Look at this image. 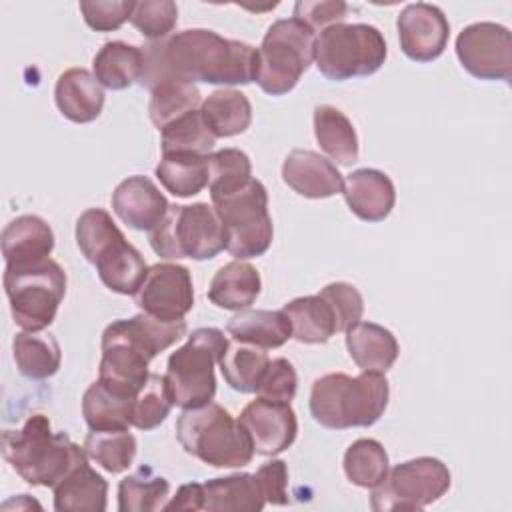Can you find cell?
<instances>
[{"label": "cell", "mask_w": 512, "mask_h": 512, "mask_svg": "<svg viewBox=\"0 0 512 512\" xmlns=\"http://www.w3.org/2000/svg\"><path fill=\"white\" fill-rule=\"evenodd\" d=\"M314 136L320 148L342 166H350L358 160V136L350 118L330 104L314 108Z\"/></svg>", "instance_id": "cell-30"}, {"label": "cell", "mask_w": 512, "mask_h": 512, "mask_svg": "<svg viewBox=\"0 0 512 512\" xmlns=\"http://www.w3.org/2000/svg\"><path fill=\"white\" fill-rule=\"evenodd\" d=\"M456 56L474 78L508 82L512 76V34L496 22H474L456 36Z\"/></svg>", "instance_id": "cell-14"}, {"label": "cell", "mask_w": 512, "mask_h": 512, "mask_svg": "<svg viewBox=\"0 0 512 512\" xmlns=\"http://www.w3.org/2000/svg\"><path fill=\"white\" fill-rule=\"evenodd\" d=\"M2 456L24 482L46 488H54L88 458L66 432H54L44 414H32L18 428L4 430Z\"/></svg>", "instance_id": "cell-3"}, {"label": "cell", "mask_w": 512, "mask_h": 512, "mask_svg": "<svg viewBox=\"0 0 512 512\" xmlns=\"http://www.w3.org/2000/svg\"><path fill=\"white\" fill-rule=\"evenodd\" d=\"M2 280L10 314L22 330L42 332L54 322L66 294V272L56 260L6 266Z\"/></svg>", "instance_id": "cell-9"}, {"label": "cell", "mask_w": 512, "mask_h": 512, "mask_svg": "<svg viewBox=\"0 0 512 512\" xmlns=\"http://www.w3.org/2000/svg\"><path fill=\"white\" fill-rule=\"evenodd\" d=\"M170 204L148 176H128L112 192V210L128 226L150 232L166 216Z\"/></svg>", "instance_id": "cell-18"}, {"label": "cell", "mask_w": 512, "mask_h": 512, "mask_svg": "<svg viewBox=\"0 0 512 512\" xmlns=\"http://www.w3.org/2000/svg\"><path fill=\"white\" fill-rule=\"evenodd\" d=\"M134 398L122 396L100 380L92 382L82 396V416L90 430H126L132 426Z\"/></svg>", "instance_id": "cell-34"}, {"label": "cell", "mask_w": 512, "mask_h": 512, "mask_svg": "<svg viewBox=\"0 0 512 512\" xmlns=\"http://www.w3.org/2000/svg\"><path fill=\"white\" fill-rule=\"evenodd\" d=\"M388 48L382 32L372 24H334L316 36L314 62L322 76L334 82L378 72Z\"/></svg>", "instance_id": "cell-10"}, {"label": "cell", "mask_w": 512, "mask_h": 512, "mask_svg": "<svg viewBox=\"0 0 512 512\" xmlns=\"http://www.w3.org/2000/svg\"><path fill=\"white\" fill-rule=\"evenodd\" d=\"M256 482L266 504L286 506L288 496V466L284 460H268L256 470Z\"/></svg>", "instance_id": "cell-48"}, {"label": "cell", "mask_w": 512, "mask_h": 512, "mask_svg": "<svg viewBox=\"0 0 512 512\" xmlns=\"http://www.w3.org/2000/svg\"><path fill=\"white\" fill-rule=\"evenodd\" d=\"M398 40L402 52L414 62H432L442 56L450 24L444 12L428 2H414L404 6L396 20Z\"/></svg>", "instance_id": "cell-17"}, {"label": "cell", "mask_w": 512, "mask_h": 512, "mask_svg": "<svg viewBox=\"0 0 512 512\" xmlns=\"http://www.w3.org/2000/svg\"><path fill=\"white\" fill-rule=\"evenodd\" d=\"M200 114L214 138H232L250 126L252 104L244 92L220 88L202 100Z\"/></svg>", "instance_id": "cell-29"}, {"label": "cell", "mask_w": 512, "mask_h": 512, "mask_svg": "<svg viewBox=\"0 0 512 512\" xmlns=\"http://www.w3.org/2000/svg\"><path fill=\"white\" fill-rule=\"evenodd\" d=\"M346 348L360 370L386 372L400 354L396 336L374 322H356L346 330Z\"/></svg>", "instance_id": "cell-24"}, {"label": "cell", "mask_w": 512, "mask_h": 512, "mask_svg": "<svg viewBox=\"0 0 512 512\" xmlns=\"http://www.w3.org/2000/svg\"><path fill=\"white\" fill-rule=\"evenodd\" d=\"M170 494V482L154 474L150 466H140L136 472L124 476L118 484L120 512H154L164 506Z\"/></svg>", "instance_id": "cell-36"}, {"label": "cell", "mask_w": 512, "mask_h": 512, "mask_svg": "<svg viewBox=\"0 0 512 512\" xmlns=\"http://www.w3.org/2000/svg\"><path fill=\"white\" fill-rule=\"evenodd\" d=\"M292 326V338L302 344H324L336 334V320L328 302L320 296H300L282 306Z\"/></svg>", "instance_id": "cell-32"}, {"label": "cell", "mask_w": 512, "mask_h": 512, "mask_svg": "<svg viewBox=\"0 0 512 512\" xmlns=\"http://www.w3.org/2000/svg\"><path fill=\"white\" fill-rule=\"evenodd\" d=\"M344 200L352 214L364 222H382L396 204L392 180L376 168H358L350 172L342 186Z\"/></svg>", "instance_id": "cell-20"}, {"label": "cell", "mask_w": 512, "mask_h": 512, "mask_svg": "<svg viewBox=\"0 0 512 512\" xmlns=\"http://www.w3.org/2000/svg\"><path fill=\"white\" fill-rule=\"evenodd\" d=\"M450 488L448 466L432 456H420L388 468L380 484L372 488L370 506L376 512L420 510Z\"/></svg>", "instance_id": "cell-13"}, {"label": "cell", "mask_w": 512, "mask_h": 512, "mask_svg": "<svg viewBox=\"0 0 512 512\" xmlns=\"http://www.w3.org/2000/svg\"><path fill=\"white\" fill-rule=\"evenodd\" d=\"M136 306L162 320H182L194 306L190 270L176 262H158L148 268L144 282L134 294Z\"/></svg>", "instance_id": "cell-15"}, {"label": "cell", "mask_w": 512, "mask_h": 512, "mask_svg": "<svg viewBox=\"0 0 512 512\" xmlns=\"http://www.w3.org/2000/svg\"><path fill=\"white\" fill-rule=\"evenodd\" d=\"M216 144L214 134L202 120L200 108L192 110L160 130L162 154H198L208 156Z\"/></svg>", "instance_id": "cell-38"}, {"label": "cell", "mask_w": 512, "mask_h": 512, "mask_svg": "<svg viewBox=\"0 0 512 512\" xmlns=\"http://www.w3.org/2000/svg\"><path fill=\"white\" fill-rule=\"evenodd\" d=\"M212 206L224 226V250L236 260L262 256L274 236L268 212L266 186L250 178L246 184L212 198Z\"/></svg>", "instance_id": "cell-7"}, {"label": "cell", "mask_w": 512, "mask_h": 512, "mask_svg": "<svg viewBox=\"0 0 512 512\" xmlns=\"http://www.w3.org/2000/svg\"><path fill=\"white\" fill-rule=\"evenodd\" d=\"M228 338L220 328L206 326L190 332L188 340L170 354L166 380L174 406L198 408L212 402L216 394L214 366L226 348Z\"/></svg>", "instance_id": "cell-12"}, {"label": "cell", "mask_w": 512, "mask_h": 512, "mask_svg": "<svg viewBox=\"0 0 512 512\" xmlns=\"http://www.w3.org/2000/svg\"><path fill=\"white\" fill-rule=\"evenodd\" d=\"M132 26L150 42L168 38L178 22V6L172 0H142L134 4Z\"/></svg>", "instance_id": "cell-43"}, {"label": "cell", "mask_w": 512, "mask_h": 512, "mask_svg": "<svg viewBox=\"0 0 512 512\" xmlns=\"http://www.w3.org/2000/svg\"><path fill=\"white\" fill-rule=\"evenodd\" d=\"M348 12H350V6L342 0H336V2L298 0L294 4V18L302 20L314 32L324 30L334 24H340L348 16Z\"/></svg>", "instance_id": "cell-47"}, {"label": "cell", "mask_w": 512, "mask_h": 512, "mask_svg": "<svg viewBox=\"0 0 512 512\" xmlns=\"http://www.w3.org/2000/svg\"><path fill=\"white\" fill-rule=\"evenodd\" d=\"M298 390V376L290 360L286 358H272L258 382L256 394L260 398L272 402H286L290 404Z\"/></svg>", "instance_id": "cell-45"}, {"label": "cell", "mask_w": 512, "mask_h": 512, "mask_svg": "<svg viewBox=\"0 0 512 512\" xmlns=\"http://www.w3.org/2000/svg\"><path fill=\"white\" fill-rule=\"evenodd\" d=\"M282 180L296 194L314 200L330 198L342 192L344 186V178L336 164L308 148H294L284 158Z\"/></svg>", "instance_id": "cell-19"}, {"label": "cell", "mask_w": 512, "mask_h": 512, "mask_svg": "<svg viewBox=\"0 0 512 512\" xmlns=\"http://www.w3.org/2000/svg\"><path fill=\"white\" fill-rule=\"evenodd\" d=\"M204 508L208 512H260L264 498L254 474L238 472L212 478L202 484Z\"/></svg>", "instance_id": "cell-28"}, {"label": "cell", "mask_w": 512, "mask_h": 512, "mask_svg": "<svg viewBox=\"0 0 512 512\" xmlns=\"http://www.w3.org/2000/svg\"><path fill=\"white\" fill-rule=\"evenodd\" d=\"M52 490L58 512H104L108 506V482L88 464V458L76 464Z\"/></svg>", "instance_id": "cell-23"}, {"label": "cell", "mask_w": 512, "mask_h": 512, "mask_svg": "<svg viewBox=\"0 0 512 512\" xmlns=\"http://www.w3.org/2000/svg\"><path fill=\"white\" fill-rule=\"evenodd\" d=\"M268 362L270 358L264 348L232 338L226 342V348L220 354L218 366L224 376V382L232 390L248 394V392H256Z\"/></svg>", "instance_id": "cell-33"}, {"label": "cell", "mask_w": 512, "mask_h": 512, "mask_svg": "<svg viewBox=\"0 0 512 512\" xmlns=\"http://www.w3.org/2000/svg\"><path fill=\"white\" fill-rule=\"evenodd\" d=\"M144 70V54L140 46L122 40L104 42L92 60V74L102 88L126 90L140 82Z\"/></svg>", "instance_id": "cell-26"}, {"label": "cell", "mask_w": 512, "mask_h": 512, "mask_svg": "<svg viewBox=\"0 0 512 512\" xmlns=\"http://www.w3.org/2000/svg\"><path fill=\"white\" fill-rule=\"evenodd\" d=\"M238 422L260 456H276L288 450L298 434V420L292 406L260 396L244 406Z\"/></svg>", "instance_id": "cell-16"}, {"label": "cell", "mask_w": 512, "mask_h": 512, "mask_svg": "<svg viewBox=\"0 0 512 512\" xmlns=\"http://www.w3.org/2000/svg\"><path fill=\"white\" fill-rule=\"evenodd\" d=\"M388 454L374 438H358L344 452V474L360 488H374L388 472Z\"/></svg>", "instance_id": "cell-40"}, {"label": "cell", "mask_w": 512, "mask_h": 512, "mask_svg": "<svg viewBox=\"0 0 512 512\" xmlns=\"http://www.w3.org/2000/svg\"><path fill=\"white\" fill-rule=\"evenodd\" d=\"M12 356L18 372L28 380L54 376L62 362V350L52 334L22 330L12 340Z\"/></svg>", "instance_id": "cell-31"}, {"label": "cell", "mask_w": 512, "mask_h": 512, "mask_svg": "<svg viewBox=\"0 0 512 512\" xmlns=\"http://www.w3.org/2000/svg\"><path fill=\"white\" fill-rule=\"evenodd\" d=\"M148 242L164 260H210L224 250V226L206 202L170 204L160 224L148 232Z\"/></svg>", "instance_id": "cell-8"}, {"label": "cell", "mask_w": 512, "mask_h": 512, "mask_svg": "<svg viewBox=\"0 0 512 512\" xmlns=\"http://www.w3.org/2000/svg\"><path fill=\"white\" fill-rule=\"evenodd\" d=\"M260 290V272L244 260H232L218 268L212 276L208 286V300L224 310H244L256 302Z\"/></svg>", "instance_id": "cell-25"}, {"label": "cell", "mask_w": 512, "mask_h": 512, "mask_svg": "<svg viewBox=\"0 0 512 512\" xmlns=\"http://www.w3.org/2000/svg\"><path fill=\"white\" fill-rule=\"evenodd\" d=\"M316 32L298 18L274 20L258 48V86L270 96L288 94L314 62Z\"/></svg>", "instance_id": "cell-11"}, {"label": "cell", "mask_w": 512, "mask_h": 512, "mask_svg": "<svg viewBox=\"0 0 512 512\" xmlns=\"http://www.w3.org/2000/svg\"><path fill=\"white\" fill-rule=\"evenodd\" d=\"M186 320H160L146 312L110 322L102 332L98 380L110 390L136 398L146 384L148 364L186 334Z\"/></svg>", "instance_id": "cell-2"}, {"label": "cell", "mask_w": 512, "mask_h": 512, "mask_svg": "<svg viewBox=\"0 0 512 512\" xmlns=\"http://www.w3.org/2000/svg\"><path fill=\"white\" fill-rule=\"evenodd\" d=\"M134 4L136 2L128 0H82L78 6L88 28L96 32H112L130 20Z\"/></svg>", "instance_id": "cell-46"}, {"label": "cell", "mask_w": 512, "mask_h": 512, "mask_svg": "<svg viewBox=\"0 0 512 512\" xmlns=\"http://www.w3.org/2000/svg\"><path fill=\"white\" fill-rule=\"evenodd\" d=\"M202 104V94L196 84L182 80H164L150 90L148 114L152 124L162 130L176 118L198 110Z\"/></svg>", "instance_id": "cell-37"}, {"label": "cell", "mask_w": 512, "mask_h": 512, "mask_svg": "<svg viewBox=\"0 0 512 512\" xmlns=\"http://www.w3.org/2000/svg\"><path fill=\"white\" fill-rule=\"evenodd\" d=\"M160 184L178 198H190L202 192L210 182L208 156L198 154H162L154 170Z\"/></svg>", "instance_id": "cell-35"}, {"label": "cell", "mask_w": 512, "mask_h": 512, "mask_svg": "<svg viewBox=\"0 0 512 512\" xmlns=\"http://www.w3.org/2000/svg\"><path fill=\"white\" fill-rule=\"evenodd\" d=\"M210 168V198L230 192L252 178V162L246 152L238 148H224L208 154Z\"/></svg>", "instance_id": "cell-42"}, {"label": "cell", "mask_w": 512, "mask_h": 512, "mask_svg": "<svg viewBox=\"0 0 512 512\" xmlns=\"http://www.w3.org/2000/svg\"><path fill=\"white\" fill-rule=\"evenodd\" d=\"M390 386L384 372L362 370L358 376L330 372L314 380L310 390L312 418L330 430L368 428L388 406Z\"/></svg>", "instance_id": "cell-4"}, {"label": "cell", "mask_w": 512, "mask_h": 512, "mask_svg": "<svg viewBox=\"0 0 512 512\" xmlns=\"http://www.w3.org/2000/svg\"><path fill=\"white\" fill-rule=\"evenodd\" d=\"M332 308L336 320V332H346L352 324L360 322L364 312V300L356 286L348 282H332L318 292Z\"/></svg>", "instance_id": "cell-44"}, {"label": "cell", "mask_w": 512, "mask_h": 512, "mask_svg": "<svg viewBox=\"0 0 512 512\" xmlns=\"http://www.w3.org/2000/svg\"><path fill=\"white\" fill-rule=\"evenodd\" d=\"M54 102L70 122L88 124L102 114L104 90L90 70L68 68L56 80Z\"/></svg>", "instance_id": "cell-22"}, {"label": "cell", "mask_w": 512, "mask_h": 512, "mask_svg": "<svg viewBox=\"0 0 512 512\" xmlns=\"http://www.w3.org/2000/svg\"><path fill=\"white\" fill-rule=\"evenodd\" d=\"M144 70L140 84L152 90L164 80L206 84H250L258 74V50L208 28L174 32L142 46Z\"/></svg>", "instance_id": "cell-1"}, {"label": "cell", "mask_w": 512, "mask_h": 512, "mask_svg": "<svg viewBox=\"0 0 512 512\" xmlns=\"http://www.w3.org/2000/svg\"><path fill=\"white\" fill-rule=\"evenodd\" d=\"M204 508V490L200 482L182 484L176 494L164 502L162 510H202Z\"/></svg>", "instance_id": "cell-49"}, {"label": "cell", "mask_w": 512, "mask_h": 512, "mask_svg": "<svg viewBox=\"0 0 512 512\" xmlns=\"http://www.w3.org/2000/svg\"><path fill=\"white\" fill-rule=\"evenodd\" d=\"M54 250V232L50 224L36 214H22L10 220L2 230V256L6 266H28L50 258Z\"/></svg>", "instance_id": "cell-21"}, {"label": "cell", "mask_w": 512, "mask_h": 512, "mask_svg": "<svg viewBox=\"0 0 512 512\" xmlns=\"http://www.w3.org/2000/svg\"><path fill=\"white\" fill-rule=\"evenodd\" d=\"M226 332L264 350L280 348L292 338V326L282 310H238L226 324Z\"/></svg>", "instance_id": "cell-27"}, {"label": "cell", "mask_w": 512, "mask_h": 512, "mask_svg": "<svg viewBox=\"0 0 512 512\" xmlns=\"http://www.w3.org/2000/svg\"><path fill=\"white\" fill-rule=\"evenodd\" d=\"M76 244L108 290L124 296L138 292L148 274L146 260L104 208H88L78 216Z\"/></svg>", "instance_id": "cell-5"}, {"label": "cell", "mask_w": 512, "mask_h": 512, "mask_svg": "<svg viewBox=\"0 0 512 512\" xmlns=\"http://www.w3.org/2000/svg\"><path fill=\"white\" fill-rule=\"evenodd\" d=\"M84 452L90 460L110 474L130 468L136 456V438L126 430H90L84 440Z\"/></svg>", "instance_id": "cell-39"}, {"label": "cell", "mask_w": 512, "mask_h": 512, "mask_svg": "<svg viewBox=\"0 0 512 512\" xmlns=\"http://www.w3.org/2000/svg\"><path fill=\"white\" fill-rule=\"evenodd\" d=\"M176 438L186 454L214 468H242L254 456L242 424L216 402L186 408L176 420Z\"/></svg>", "instance_id": "cell-6"}, {"label": "cell", "mask_w": 512, "mask_h": 512, "mask_svg": "<svg viewBox=\"0 0 512 512\" xmlns=\"http://www.w3.org/2000/svg\"><path fill=\"white\" fill-rule=\"evenodd\" d=\"M174 406L166 376L150 374L132 402V426L138 430L158 428Z\"/></svg>", "instance_id": "cell-41"}]
</instances>
